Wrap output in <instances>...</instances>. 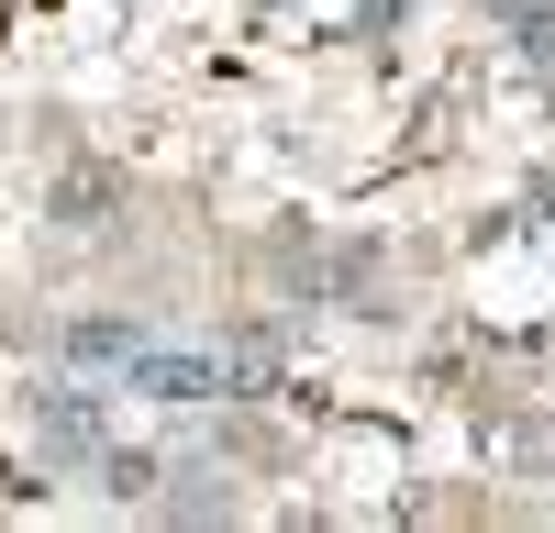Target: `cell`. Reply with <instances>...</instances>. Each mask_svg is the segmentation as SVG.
Instances as JSON below:
<instances>
[{"label": "cell", "mask_w": 555, "mask_h": 533, "mask_svg": "<svg viewBox=\"0 0 555 533\" xmlns=\"http://www.w3.org/2000/svg\"><path fill=\"white\" fill-rule=\"evenodd\" d=\"M34 444H44V467H101L112 456V389L67 367V378H44L34 389Z\"/></svg>", "instance_id": "cell-1"}, {"label": "cell", "mask_w": 555, "mask_h": 533, "mask_svg": "<svg viewBox=\"0 0 555 533\" xmlns=\"http://www.w3.org/2000/svg\"><path fill=\"white\" fill-rule=\"evenodd\" d=\"M145 344H156V323H122V311H78V323L56 334V355H67V367H89V378H122Z\"/></svg>", "instance_id": "cell-2"}, {"label": "cell", "mask_w": 555, "mask_h": 533, "mask_svg": "<svg viewBox=\"0 0 555 533\" xmlns=\"http://www.w3.org/2000/svg\"><path fill=\"white\" fill-rule=\"evenodd\" d=\"M478 12H489L500 34H512L533 67H555V0H478Z\"/></svg>", "instance_id": "cell-3"}, {"label": "cell", "mask_w": 555, "mask_h": 533, "mask_svg": "<svg viewBox=\"0 0 555 533\" xmlns=\"http://www.w3.org/2000/svg\"><path fill=\"white\" fill-rule=\"evenodd\" d=\"M44 211H56L67 234H89V222H112V178H101V167H78V178H56V200H44Z\"/></svg>", "instance_id": "cell-4"}, {"label": "cell", "mask_w": 555, "mask_h": 533, "mask_svg": "<svg viewBox=\"0 0 555 533\" xmlns=\"http://www.w3.org/2000/svg\"><path fill=\"white\" fill-rule=\"evenodd\" d=\"M101 489H112L122 511H133V500H156V489H167V456H145V444H133V456H101Z\"/></svg>", "instance_id": "cell-5"}]
</instances>
